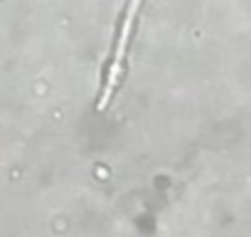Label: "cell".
Masks as SVG:
<instances>
[{"label": "cell", "mask_w": 251, "mask_h": 237, "mask_svg": "<svg viewBox=\"0 0 251 237\" xmlns=\"http://www.w3.org/2000/svg\"><path fill=\"white\" fill-rule=\"evenodd\" d=\"M143 5H146V0H123V5H121V13H118L116 25H113L111 45L106 52V62H103V74H101V87H99V99H96L99 111L108 109V104L116 99L126 74H128L131 45L136 40Z\"/></svg>", "instance_id": "6da1fadb"}]
</instances>
